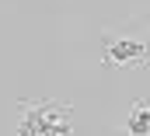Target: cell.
<instances>
[{"label":"cell","instance_id":"6da1fadb","mask_svg":"<svg viewBox=\"0 0 150 136\" xmlns=\"http://www.w3.org/2000/svg\"><path fill=\"white\" fill-rule=\"evenodd\" d=\"M101 63L108 70L150 67V18H129L126 25L101 28Z\"/></svg>","mask_w":150,"mask_h":136},{"label":"cell","instance_id":"7a4b0ae2","mask_svg":"<svg viewBox=\"0 0 150 136\" xmlns=\"http://www.w3.org/2000/svg\"><path fill=\"white\" fill-rule=\"evenodd\" d=\"M18 136H74V108L56 98H18Z\"/></svg>","mask_w":150,"mask_h":136},{"label":"cell","instance_id":"3957f363","mask_svg":"<svg viewBox=\"0 0 150 136\" xmlns=\"http://www.w3.org/2000/svg\"><path fill=\"white\" fill-rule=\"evenodd\" d=\"M122 133L126 136H150V98H136L129 105V112L122 119Z\"/></svg>","mask_w":150,"mask_h":136}]
</instances>
